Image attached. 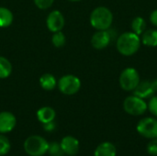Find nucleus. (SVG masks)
<instances>
[{
    "mask_svg": "<svg viewBox=\"0 0 157 156\" xmlns=\"http://www.w3.org/2000/svg\"><path fill=\"white\" fill-rule=\"evenodd\" d=\"M40 85L42 89L46 91L53 90L57 86V81L55 77L51 74H44L40 78Z\"/></svg>",
    "mask_w": 157,
    "mask_h": 156,
    "instance_id": "nucleus-16",
    "label": "nucleus"
},
{
    "mask_svg": "<svg viewBox=\"0 0 157 156\" xmlns=\"http://www.w3.org/2000/svg\"><path fill=\"white\" fill-rule=\"evenodd\" d=\"M65 41H66L65 35L61 30L53 32V35H52V42L54 47L61 48L65 44Z\"/></svg>",
    "mask_w": 157,
    "mask_h": 156,
    "instance_id": "nucleus-21",
    "label": "nucleus"
},
{
    "mask_svg": "<svg viewBox=\"0 0 157 156\" xmlns=\"http://www.w3.org/2000/svg\"><path fill=\"white\" fill-rule=\"evenodd\" d=\"M12 73V64L5 57L0 56V79L7 78Z\"/></svg>",
    "mask_w": 157,
    "mask_h": 156,
    "instance_id": "nucleus-18",
    "label": "nucleus"
},
{
    "mask_svg": "<svg viewBox=\"0 0 157 156\" xmlns=\"http://www.w3.org/2000/svg\"><path fill=\"white\" fill-rule=\"evenodd\" d=\"M157 92V79L140 81L137 87L133 90L135 96L145 99L152 97Z\"/></svg>",
    "mask_w": 157,
    "mask_h": 156,
    "instance_id": "nucleus-9",
    "label": "nucleus"
},
{
    "mask_svg": "<svg viewBox=\"0 0 157 156\" xmlns=\"http://www.w3.org/2000/svg\"><path fill=\"white\" fill-rule=\"evenodd\" d=\"M55 116H56L55 110L51 107H42L37 111V119L42 124L50 121H53Z\"/></svg>",
    "mask_w": 157,
    "mask_h": 156,
    "instance_id": "nucleus-14",
    "label": "nucleus"
},
{
    "mask_svg": "<svg viewBox=\"0 0 157 156\" xmlns=\"http://www.w3.org/2000/svg\"><path fill=\"white\" fill-rule=\"evenodd\" d=\"M150 21H151V23L154 26L157 27V9L154 10L151 13V15H150Z\"/></svg>",
    "mask_w": 157,
    "mask_h": 156,
    "instance_id": "nucleus-27",
    "label": "nucleus"
},
{
    "mask_svg": "<svg viewBox=\"0 0 157 156\" xmlns=\"http://www.w3.org/2000/svg\"><path fill=\"white\" fill-rule=\"evenodd\" d=\"M147 152L150 155H157V138L151 139L150 143L147 145Z\"/></svg>",
    "mask_w": 157,
    "mask_h": 156,
    "instance_id": "nucleus-25",
    "label": "nucleus"
},
{
    "mask_svg": "<svg viewBox=\"0 0 157 156\" xmlns=\"http://www.w3.org/2000/svg\"><path fill=\"white\" fill-rule=\"evenodd\" d=\"M10 149H11V144L9 140L5 135L0 133V156L7 154Z\"/></svg>",
    "mask_w": 157,
    "mask_h": 156,
    "instance_id": "nucleus-22",
    "label": "nucleus"
},
{
    "mask_svg": "<svg viewBox=\"0 0 157 156\" xmlns=\"http://www.w3.org/2000/svg\"><path fill=\"white\" fill-rule=\"evenodd\" d=\"M90 24L97 30L109 29L113 22L112 12L106 6H98L90 14Z\"/></svg>",
    "mask_w": 157,
    "mask_h": 156,
    "instance_id": "nucleus-2",
    "label": "nucleus"
},
{
    "mask_svg": "<svg viewBox=\"0 0 157 156\" xmlns=\"http://www.w3.org/2000/svg\"><path fill=\"white\" fill-rule=\"evenodd\" d=\"M54 0H34L35 5L40 9H47L51 7L53 4Z\"/></svg>",
    "mask_w": 157,
    "mask_h": 156,
    "instance_id": "nucleus-24",
    "label": "nucleus"
},
{
    "mask_svg": "<svg viewBox=\"0 0 157 156\" xmlns=\"http://www.w3.org/2000/svg\"><path fill=\"white\" fill-rule=\"evenodd\" d=\"M117 149L116 146L109 143L105 142L100 143L95 150L94 156H116Z\"/></svg>",
    "mask_w": 157,
    "mask_h": 156,
    "instance_id": "nucleus-13",
    "label": "nucleus"
},
{
    "mask_svg": "<svg viewBox=\"0 0 157 156\" xmlns=\"http://www.w3.org/2000/svg\"><path fill=\"white\" fill-rule=\"evenodd\" d=\"M58 87L63 95L72 96L80 90L81 81L74 74H65L60 78L58 82Z\"/></svg>",
    "mask_w": 157,
    "mask_h": 156,
    "instance_id": "nucleus-6",
    "label": "nucleus"
},
{
    "mask_svg": "<svg viewBox=\"0 0 157 156\" xmlns=\"http://www.w3.org/2000/svg\"><path fill=\"white\" fill-rule=\"evenodd\" d=\"M141 38L134 32H124L117 38V50L124 56L135 54L141 46Z\"/></svg>",
    "mask_w": 157,
    "mask_h": 156,
    "instance_id": "nucleus-1",
    "label": "nucleus"
},
{
    "mask_svg": "<svg viewBox=\"0 0 157 156\" xmlns=\"http://www.w3.org/2000/svg\"><path fill=\"white\" fill-rule=\"evenodd\" d=\"M49 143L40 135H31L24 142V150L30 156H43L47 154Z\"/></svg>",
    "mask_w": 157,
    "mask_h": 156,
    "instance_id": "nucleus-3",
    "label": "nucleus"
},
{
    "mask_svg": "<svg viewBox=\"0 0 157 156\" xmlns=\"http://www.w3.org/2000/svg\"><path fill=\"white\" fill-rule=\"evenodd\" d=\"M17 124L15 115L9 111L0 112V133H8L14 130Z\"/></svg>",
    "mask_w": 157,
    "mask_h": 156,
    "instance_id": "nucleus-11",
    "label": "nucleus"
},
{
    "mask_svg": "<svg viewBox=\"0 0 157 156\" xmlns=\"http://www.w3.org/2000/svg\"><path fill=\"white\" fill-rule=\"evenodd\" d=\"M47 154H49L50 156H63L64 154V153L62 149L61 143H57V142H52V143H49Z\"/></svg>",
    "mask_w": 157,
    "mask_h": 156,
    "instance_id": "nucleus-20",
    "label": "nucleus"
},
{
    "mask_svg": "<svg viewBox=\"0 0 157 156\" xmlns=\"http://www.w3.org/2000/svg\"><path fill=\"white\" fill-rule=\"evenodd\" d=\"M69 1H72V2H77V1H80V0H69Z\"/></svg>",
    "mask_w": 157,
    "mask_h": 156,
    "instance_id": "nucleus-28",
    "label": "nucleus"
},
{
    "mask_svg": "<svg viewBox=\"0 0 157 156\" xmlns=\"http://www.w3.org/2000/svg\"><path fill=\"white\" fill-rule=\"evenodd\" d=\"M140 75L136 69L132 67L125 68L120 75L119 83L124 91H133L140 83Z\"/></svg>",
    "mask_w": 157,
    "mask_h": 156,
    "instance_id": "nucleus-4",
    "label": "nucleus"
},
{
    "mask_svg": "<svg viewBox=\"0 0 157 156\" xmlns=\"http://www.w3.org/2000/svg\"><path fill=\"white\" fill-rule=\"evenodd\" d=\"M14 20V16L12 12L4 6H0V28L9 27Z\"/></svg>",
    "mask_w": 157,
    "mask_h": 156,
    "instance_id": "nucleus-17",
    "label": "nucleus"
},
{
    "mask_svg": "<svg viewBox=\"0 0 157 156\" xmlns=\"http://www.w3.org/2000/svg\"><path fill=\"white\" fill-rule=\"evenodd\" d=\"M123 108L126 113L132 116H140L147 110V103L144 99L133 95L125 98L123 102Z\"/></svg>",
    "mask_w": 157,
    "mask_h": 156,
    "instance_id": "nucleus-5",
    "label": "nucleus"
},
{
    "mask_svg": "<svg viewBox=\"0 0 157 156\" xmlns=\"http://www.w3.org/2000/svg\"><path fill=\"white\" fill-rule=\"evenodd\" d=\"M61 146L63 153L67 155L75 156L79 152V142L76 138L73 136H65L61 141Z\"/></svg>",
    "mask_w": 157,
    "mask_h": 156,
    "instance_id": "nucleus-12",
    "label": "nucleus"
},
{
    "mask_svg": "<svg viewBox=\"0 0 157 156\" xmlns=\"http://www.w3.org/2000/svg\"><path fill=\"white\" fill-rule=\"evenodd\" d=\"M147 108L149 111L157 118V96H153L147 104Z\"/></svg>",
    "mask_w": 157,
    "mask_h": 156,
    "instance_id": "nucleus-23",
    "label": "nucleus"
},
{
    "mask_svg": "<svg viewBox=\"0 0 157 156\" xmlns=\"http://www.w3.org/2000/svg\"><path fill=\"white\" fill-rule=\"evenodd\" d=\"M64 23H65L64 17L62 14V12H60L59 10L52 11L46 19L47 28L52 32H56V31L62 30L63 28L64 27Z\"/></svg>",
    "mask_w": 157,
    "mask_h": 156,
    "instance_id": "nucleus-10",
    "label": "nucleus"
},
{
    "mask_svg": "<svg viewBox=\"0 0 157 156\" xmlns=\"http://www.w3.org/2000/svg\"><path fill=\"white\" fill-rule=\"evenodd\" d=\"M136 129L140 135L147 139L157 138V119L144 118L139 121Z\"/></svg>",
    "mask_w": 157,
    "mask_h": 156,
    "instance_id": "nucleus-7",
    "label": "nucleus"
},
{
    "mask_svg": "<svg viewBox=\"0 0 157 156\" xmlns=\"http://www.w3.org/2000/svg\"><path fill=\"white\" fill-rule=\"evenodd\" d=\"M113 30L114 29H110V28L106 30H98L92 36L91 39L92 46L97 50H102L108 47L109 43L112 41L113 38L117 36Z\"/></svg>",
    "mask_w": 157,
    "mask_h": 156,
    "instance_id": "nucleus-8",
    "label": "nucleus"
},
{
    "mask_svg": "<svg viewBox=\"0 0 157 156\" xmlns=\"http://www.w3.org/2000/svg\"><path fill=\"white\" fill-rule=\"evenodd\" d=\"M145 29H146V23H145V20L142 17H136L133 18L132 22V32L140 36L144 32Z\"/></svg>",
    "mask_w": 157,
    "mask_h": 156,
    "instance_id": "nucleus-19",
    "label": "nucleus"
},
{
    "mask_svg": "<svg viewBox=\"0 0 157 156\" xmlns=\"http://www.w3.org/2000/svg\"><path fill=\"white\" fill-rule=\"evenodd\" d=\"M42 126H43V130L45 131H47V132H52L56 128V124H55L54 120L53 121L47 122V123H44V124H42Z\"/></svg>",
    "mask_w": 157,
    "mask_h": 156,
    "instance_id": "nucleus-26",
    "label": "nucleus"
},
{
    "mask_svg": "<svg viewBox=\"0 0 157 156\" xmlns=\"http://www.w3.org/2000/svg\"><path fill=\"white\" fill-rule=\"evenodd\" d=\"M141 41L144 45L147 47H156L157 46V29H150L144 30L141 35Z\"/></svg>",
    "mask_w": 157,
    "mask_h": 156,
    "instance_id": "nucleus-15",
    "label": "nucleus"
}]
</instances>
